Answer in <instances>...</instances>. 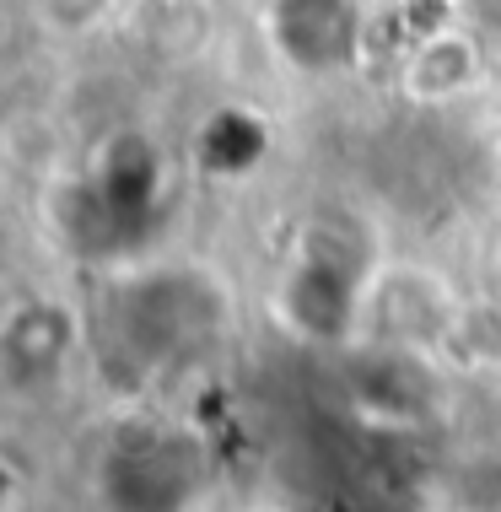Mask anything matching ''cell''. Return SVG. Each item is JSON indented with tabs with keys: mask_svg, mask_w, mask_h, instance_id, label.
Listing matches in <instances>:
<instances>
[{
	"mask_svg": "<svg viewBox=\"0 0 501 512\" xmlns=\"http://www.w3.org/2000/svg\"><path fill=\"white\" fill-rule=\"evenodd\" d=\"M270 44L302 76H334L356 60L361 11L356 0H270Z\"/></svg>",
	"mask_w": 501,
	"mask_h": 512,
	"instance_id": "cell-1",
	"label": "cell"
},
{
	"mask_svg": "<svg viewBox=\"0 0 501 512\" xmlns=\"http://www.w3.org/2000/svg\"><path fill=\"white\" fill-rule=\"evenodd\" d=\"M281 308L297 324V335L308 340H340L351 329L356 313H367V292L356 286V275L345 270L340 254H308L291 265L286 286H281Z\"/></svg>",
	"mask_w": 501,
	"mask_h": 512,
	"instance_id": "cell-3",
	"label": "cell"
},
{
	"mask_svg": "<svg viewBox=\"0 0 501 512\" xmlns=\"http://www.w3.org/2000/svg\"><path fill=\"white\" fill-rule=\"evenodd\" d=\"M394 6H405V0H394Z\"/></svg>",
	"mask_w": 501,
	"mask_h": 512,
	"instance_id": "cell-7",
	"label": "cell"
},
{
	"mask_svg": "<svg viewBox=\"0 0 501 512\" xmlns=\"http://www.w3.org/2000/svg\"><path fill=\"white\" fill-rule=\"evenodd\" d=\"M491 184H496V195H501V141L491 146Z\"/></svg>",
	"mask_w": 501,
	"mask_h": 512,
	"instance_id": "cell-6",
	"label": "cell"
},
{
	"mask_svg": "<svg viewBox=\"0 0 501 512\" xmlns=\"http://www.w3.org/2000/svg\"><path fill=\"white\" fill-rule=\"evenodd\" d=\"M33 11L54 38H87L114 17L119 0H33Z\"/></svg>",
	"mask_w": 501,
	"mask_h": 512,
	"instance_id": "cell-5",
	"label": "cell"
},
{
	"mask_svg": "<svg viewBox=\"0 0 501 512\" xmlns=\"http://www.w3.org/2000/svg\"><path fill=\"white\" fill-rule=\"evenodd\" d=\"M367 318L378 324V335L394 345V351H431V345L458 335L464 308L453 302V292L437 275L399 265L367 292Z\"/></svg>",
	"mask_w": 501,
	"mask_h": 512,
	"instance_id": "cell-2",
	"label": "cell"
},
{
	"mask_svg": "<svg viewBox=\"0 0 501 512\" xmlns=\"http://www.w3.org/2000/svg\"><path fill=\"white\" fill-rule=\"evenodd\" d=\"M480 76H485V60H480L475 38L458 33V27H437V33H426L410 49L399 81H405V92L415 103H458L480 87Z\"/></svg>",
	"mask_w": 501,
	"mask_h": 512,
	"instance_id": "cell-4",
	"label": "cell"
}]
</instances>
